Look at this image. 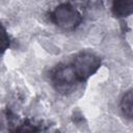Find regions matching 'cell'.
Wrapping results in <instances>:
<instances>
[{
  "label": "cell",
  "instance_id": "cell-1",
  "mask_svg": "<svg viewBox=\"0 0 133 133\" xmlns=\"http://www.w3.org/2000/svg\"><path fill=\"white\" fill-rule=\"evenodd\" d=\"M50 80L55 90L62 95L72 92L77 85L81 83L71 62L56 65L50 73Z\"/></svg>",
  "mask_w": 133,
  "mask_h": 133
},
{
  "label": "cell",
  "instance_id": "cell-2",
  "mask_svg": "<svg viewBox=\"0 0 133 133\" xmlns=\"http://www.w3.org/2000/svg\"><path fill=\"white\" fill-rule=\"evenodd\" d=\"M50 19L57 27L66 31L75 30L83 21L81 12L71 3L57 5L50 14Z\"/></svg>",
  "mask_w": 133,
  "mask_h": 133
},
{
  "label": "cell",
  "instance_id": "cell-3",
  "mask_svg": "<svg viewBox=\"0 0 133 133\" xmlns=\"http://www.w3.org/2000/svg\"><path fill=\"white\" fill-rule=\"evenodd\" d=\"M81 83L97 73L101 66V58L91 51H81L70 61Z\"/></svg>",
  "mask_w": 133,
  "mask_h": 133
},
{
  "label": "cell",
  "instance_id": "cell-4",
  "mask_svg": "<svg viewBox=\"0 0 133 133\" xmlns=\"http://www.w3.org/2000/svg\"><path fill=\"white\" fill-rule=\"evenodd\" d=\"M111 11L118 19L133 15V0H112Z\"/></svg>",
  "mask_w": 133,
  "mask_h": 133
},
{
  "label": "cell",
  "instance_id": "cell-5",
  "mask_svg": "<svg viewBox=\"0 0 133 133\" xmlns=\"http://www.w3.org/2000/svg\"><path fill=\"white\" fill-rule=\"evenodd\" d=\"M119 108L127 118L133 119V88L127 90L123 95L119 102Z\"/></svg>",
  "mask_w": 133,
  "mask_h": 133
},
{
  "label": "cell",
  "instance_id": "cell-6",
  "mask_svg": "<svg viewBox=\"0 0 133 133\" xmlns=\"http://www.w3.org/2000/svg\"><path fill=\"white\" fill-rule=\"evenodd\" d=\"M10 46V39L9 36L4 28V26H2V53Z\"/></svg>",
  "mask_w": 133,
  "mask_h": 133
},
{
  "label": "cell",
  "instance_id": "cell-7",
  "mask_svg": "<svg viewBox=\"0 0 133 133\" xmlns=\"http://www.w3.org/2000/svg\"><path fill=\"white\" fill-rule=\"evenodd\" d=\"M74 1H83V0H74Z\"/></svg>",
  "mask_w": 133,
  "mask_h": 133
}]
</instances>
